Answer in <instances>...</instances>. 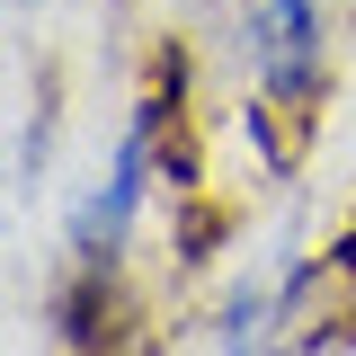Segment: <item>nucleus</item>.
Masks as SVG:
<instances>
[{
  "instance_id": "1",
  "label": "nucleus",
  "mask_w": 356,
  "mask_h": 356,
  "mask_svg": "<svg viewBox=\"0 0 356 356\" xmlns=\"http://www.w3.org/2000/svg\"><path fill=\"white\" fill-rule=\"evenodd\" d=\"M241 44H250V81L294 125H321V98H330V9L321 0H250Z\"/></svg>"
},
{
  "instance_id": "2",
  "label": "nucleus",
  "mask_w": 356,
  "mask_h": 356,
  "mask_svg": "<svg viewBox=\"0 0 356 356\" xmlns=\"http://www.w3.org/2000/svg\"><path fill=\"white\" fill-rule=\"evenodd\" d=\"M44 348L54 356H143V303L125 259H72L44 294Z\"/></svg>"
},
{
  "instance_id": "3",
  "label": "nucleus",
  "mask_w": 356,
  "mask_h": 356,
  "mask_svg": "<svg viewBox=\"0 0 356 356\" xmlns=\"http://www.w3.org/2000/svg\"><path fill=\"white\" fill-rule=\"evenodd\" d=\"M222 356H294V348H276V339H250V348H222Z\"/></svg>"
},
{
  "instance_id": "4",
  "label": "nucleus",
  "mask_w": 356,
  "mask_h": 356,
  "mask_svg": "<svg viewBox=\"0 0 356 356\" xmlns=\"http://www.w3.org/2000/svg\"><path fill=\"white\" fill-rule=\"evenodd\" d=\"M143 356H161V348H152V339H143Z\"/></svg>"
}]
</instances>
